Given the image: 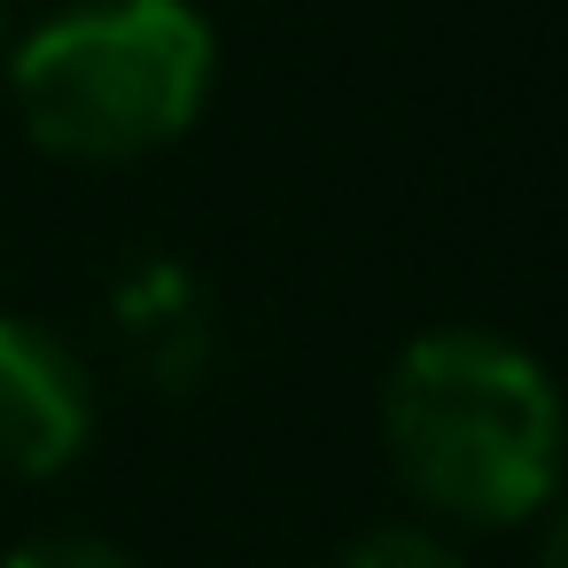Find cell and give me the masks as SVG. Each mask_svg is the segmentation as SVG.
<instances>
[{"label":"cell","instance_id":"obj_1","mask_svg":"<svg viewBox=\"0 0 568 568\" xmlns=\"http://www.w3.org/2000/svg\"><path fill=\"white\" fill-rule=\"evenodd\" d=\"M382 444L397 483L467 529L537 521L568 475V405L552 374L490 327H428L382 382Z\"/></svg>","mask_w":568,"mask_h":568},{"label":"cell","instance_id":"obj_2","mask_svg":"<svg viewBox=\"0 0 568 568\" xmlns=\"http://www.w3.org/2000/svg\"><path fill=\"white\" fill-rule=\"evenodd\" d=\"M24 133L63 164H141L172 149L219 79L195 0H63L0 55Z\"/></svg>","mask_w":568,"mask_h":568},{"label":"cell","instance_id":"obj_3","mask_svg":"<svg viewBox=\"0 0 568 568\" xmlns=\"http://www.w3.org/2000/svg\"><path fill=\"white\" fill-rule=\"evenodd\" d=\"M94 436V382L71 335L0 312V475L48 483Z\"/></svg>","mask_w":568,"mask_h":568},{"label":"cell","instance_id":"obj_4","mask_svg":"<svg viewBox=\"0 0 568 568\" xmlns=\"http://www.w3.org/2000/svg\"><path fill=\"white\" fill-rule=\"evenodd\" d=\"M118 327L133 343V358L164 382V389H187L203 366H211V320H203V296L187 273L172 265H149L125 296H118Z\"/></svg>","mask_w":568,"mask_h":568},{"label":"cell","instance_id":"obj_5","mask_svg":"<svg viewBox=\"0 0 568 568\" xmlns=\"http://www.w3.org/2000/svg\"><path fill=\"white\" fill-rule=\"evenodd\" d=\"M343 568H467V560H459L452 537H436L420 521H382L343 552Z\"/></svg>","mask_w":568,"mask_h":568},{"label":"cell","instance_id":"obj_6","mask_svg":"<svg viewBox=\"0 0 568 568\" xmlns=\"http://www.w3.org/2000/svg\"><path fill=\"white\" fill-rule=\"evenodd\" d=\"M0 568H141L125 545L110 537H87V529H48V537H24Z\"/></svg>","mask_w":568,"mask_h":568},{"label":"cell","instance_id":"obj_7","mask_svg":"<svg viewBox=\"0 0 568 568\" xmlns=\"http://www.w3.org/2000/svg\"><path fill=\"white\" fill-rule=\"evenodd\" d=\"M537 568H568V490L537 514Z\"/></svg>","mask_w":568,"mask_h":568},{"label":"cell","instance_id":"obj_8","mask_svg":"<svg viewBox=\"0 0 568 568\" xmlns=\"http://www.w3.org/2000/svg\"><path fill=\"white\" fill-rule=\"evenodd\" d=\"M9 40H17V32H9V0H0V55H9Z\"/></svg>","mask_w":568,"mask_h":568}]
</instances>
